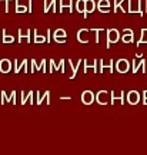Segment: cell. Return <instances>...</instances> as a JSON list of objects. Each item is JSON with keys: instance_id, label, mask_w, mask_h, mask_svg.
<instances>
[{"instance_id": "d590c367", "label": "cell", "mask_w": 147, "mask_h": 155, "mask_svg": "<svg viewBox=\"0 0 147 155\" xmlns=\"http://www.w3.org/2000/svg\"><path fill=\"white\" fill-rule=\"evenodd\" d=\"M0 33H2V30H0ZM0 43H2V38H0Z\"/></svg>"}, {"instance_id": "4fadbf2b", "label": "cell", "mask_w": 147, "mask_h": 155, "mask_svg": "<svg viewBox=\"0 0 147 155\" xmlns=\"http://www.w3.org/2000/svg\"><path fill=\"white\" fill-rule=\"evenodd\" d=\"M13 62H14V65H16V68H14V72H16V73L20 72V69H24V72H29V71H27V61H26V59H24V61H23L20 65H19L17 59H14Z\"/></svg>"}, {"instance_id": "8fae6325", "label": "cell", "mask_w": 147, "mask_h": 155, "mask_svg": "<svg viewBox=\"0 0 147 155\" xmlns=\"http://www.w3.org/2000/svg\"><path fill=\"white\" fill-rule=\"evenodd\" d=\"M76 10L79 13H83L84 19H87V13H86V0H77L76 2Z\"/></svg>"}, {"instance_id": "277c9868", "label": "cell", "mask_w": 147, "mask_h": 155, "mask_svg": "<svg viewBox=\"0 0 147 155\" xmlns=\"http://www.w3.org/2000/svg\"><path fill=\"white\" fill-rule=\"evenodd\" d=\"M94 99H96V95L93 94L92 91H84L82 94V102L84 105H92Z\"/></svg>"}, {"instance_id": "ba28073f", "label": "cell", "mask_w": 147, "mask_h": 155, "mask_svg": "<svg viewBox=\"0 0 147 155\" xmlns=\"http://www.w3.org/2000/svg\"><path fill=\"white\" fill-rule=\"evenodd\" d=\"M30 32L32 30H19V43H30Z\"/></svg>"}, {"instance_id": "3957f363", "label": "cell", "mask_w": 147, "mask_h": 155, "mask_svg": "<svg viewBox=\"0 0 147 155\" xmlns=\"http://www.w3.org/2000/svg\"><path fill=\"white\" fill-rule=\"evenodd\" d=\"M96 101H97L100 105H107L110 102V94L107 91H100V92L96 95Z\"/></svg>"}, {"instance_id": "9c48e42d", "label": "cell", "mask_w": 147, "mask_h": 155, "mask_svg": "<svg viewBox=\"0 0 147 155\" xmlns=\"http://www.w3.org/2000/svg\"><path fill=\"white\" fill-rule=\"evenodd\" d=\"M11 69V62L9 59H2L0 61V72L2 73H9Z\"/></svg>"}, {"instance_id": "484cf974", "label": "cell", "mask_w": 147, "mask_h": 155, "mask_svg": "<svg viewBox=\"0 0 147 155\" xmlns=\"http://www.w3.org/2000/svg\"><path fill=\"white\" fill-rule=\"evenodd\" d=\"M71 6H73V0H70L67 5H64V2H63V0H60V9H59V12L61 13V12H63V9H70V13H71Z\"/></svg>"}, {"instance_id": "5b68a950", "label": "cell", "mask_w": 147, "mask_h": 155, "mask_svg": "<svg viewBox=\"0 0 147 155\" xmlns=\"http://www.w3.org/2000/svg\"><path fill=\"white\" fill-rule=\"evenodd\" d=\"M140 98H142V96H140V92H137V91H130V92L127 94V102H129L130 105H137Z\"/></svg>"}, {"instance_id": "2e32d148", "label": "cell", "mask_w": 147, "mask_h": 155, "mask_svg": "<svg viewBox=\"0 0 147 155\" xmlns=\"http://www.w3.org/2000/svg\"><path fill=\"white\" fill-rule=\"evenodd\" d=\"M139 68L142 69V72H143V73H146V61H142V62H140V65H137L136 61L133 62V69H131V71H133V73H137Z\"/></svg>"}, {"instance_id": "e0dca14e", "label": "cell", "mask_w": 147, "mask_h": 155, "mask_svg": "<svg viewBox=\"0 0 147 155\" xmlns=\"http://www.w3.org/2000/svg\"><path fill=\"white\" fill-rule=\"evenodd\" d=\"M55 6H56V0H52V2H49V3H47V0H44V13L56 12Z\"/></svg>"}, {"instance_id": "7402d4cb", "label": "cell", "mask_w": 147, "mask_h": 155, "mask_svg": "<svg viewBox=\"0 0 147 155\" xmlns=\"http://www.w3.org/2000/svg\"><path fill=\"white\" fill-rule=\"evenodd\" d=\"M2 35H3V40H2V43H13V42H14V36L7 35L6 33V30H2Z\"/></svg>"}, {"instance_id": "f546056e", "label": "cell", "mask_w": 147, "mask_h": 155, "mask_svg": "<svg viewBox=\"0 0 147 155\" xmlns=\"http://www.w3.org/2000/svg\"><path fill=\"white\" fill-rule=\"evenodd\" d=\"M57 43H66V38H55Z\"/></svg>"}, {"instance_id": "7a4b0ae2", "label": "cell", "mask_w": 147, "mask_h": 155, "mask_svg": "<svg viewBox=\"0 0 147 155\" xmlns=\"http://www.w3.org/2000/svg\"><path fill=\"white\" fill-rule=\"evenodd\" d=\"M116 69L119 73H127L130 71V62L127 59H119L116 63Z\"/></svg>"}, {"instance_id": "8992f818", "label": "cell", "mask_w": 147, "mask_h": 155, "mask_svg": "<svg viewBox=\"0 0 147 155\" xmlns=\"http://www.w3.org/2000/svg\"><path fill=\"white\" fill-rule=\"evenodd\" d=\"M92 30H89V29H80L77 32V40L80 43H89V33Z\"/></svg>"}, {"instance_id": "ac0fdd59", "label": "cell", "mask_w": 147, "mask_h": 155, "mask_svg": "<svg viewBox=\"0 0 147 155\" xmlns=\"http://www.w3.org/2000/svg\"><path fill=\"white\" fill-rule=\"evenodd\" d=\"M126 0H114V9H113V12L114 13H117L119 10L124 12V13H127V9H123V3H124Z\"/></svg>"}, {"instance_id": "44dd1931", "label": "cell", "mask_w": 147, "mask_h": 155, "mask_svg": "<svg viewBox=\"0 0 147 155\" xmlns=\"http://www.w3.org/2000/svg\"><path fill=\"white\" fill-rule=\"evenodd\" d=\"M36 96H37V105H40V104H42V102H43L44 99L49 101V98H50V92L47 91V92H46L44 95H40V92H39V91H36Z\"/></svg>"}, {"instance_id": "ffe728a7", "label": "cell", "mask_w": 147, "mask_h": 155, "mask_svg": "<svg viewBox=\"0 0 147 155\" xmlns=\"http://www.w3.org/2000/svg\"><path fill=\"white\" fill-rule=\"evenodd\" d=\"M96 10V2L94 0H86V13H93Z\"/></svg>"}, {"instance_id": "d4e9b609", "label": "cell", "mask_w": 147, "mask_h": 155, "mask_svg": "<svg viewBox=\"0 0 147 155\" xmlns=\"http://www.w3.org/2000/svg\"><path fill=\"white\" fill-rule=\"evenodd\" d=\"M32 98H33V92H29L26 96H24V92H23V95H22V104H23V105H24V104H27V102L33 104Z\"/></svg>"}, {"instance_id": "83f0119b", "label": "cell", "mask_w": 147, "mask_h": 155, "mask_svg": "<svg viewBox=\"0 0 147 155\" xmlns=\"http://www.w3.org/2000/svg\"><path fill=\"white\" fill-rule=\"evenodd\" d=\"M2 2L6 3V7H5L6 13H9V12L11 10V5H13V3H16V0H2Z\"/></svg>"}, {"instance_id": "4316f807", "label": "cell", "mask_w": 147, "mask_h": 155, "mask_svg": "<svg viewBox=\"0 0 147 155\" xmlns=\"http://www.w3.org/2000/svg\"><path fill=\"white\" fill-rule=\"evenodd\" d=\"M16 13H29V7L27 6H20L19 2L16 3Z\"/></svg>"}, {"instance_id": "cb8c5ba5", "label": "cell", "mask_w": 147, "mask_h": 155, "mask_svg": "<svg viewBox=\"0 0 147 155\" xmlns=\"http://www.w3.org/2000/svg\"><path fill=\"white\" fill-rule=\"evenodd\" d=\"M143 43H147V29H143L142 30V38L137 40V46H140V45H143Z\"/></svg>"}, {"instance_id": "d6a6232c", "label": "cell", "mask_w": 147, "mask_h": 155, "mask_svg": "<svg viewBox=\"0 0 147 155\" xmlns=\"http://www.w3.org/2000/svg\"><path fill=\"white\" fill-rule=\"evenodd\" d=\"M143 96H144V98H147V91H144V92H143Z\"/></svg>"}, {"instance_id": "7c38bea8", "label": "cell", "mask_w": 147, "mask_h": 155, "mask_svg": "<svg viewBox=\"0 0 147 155\" xmlns=\"http://www.w3.org/2000/svg\"><path fill=\"white\" fill-rule=\"evenodd\" d=\"M99 10L102 13H109L110 12V2L109 0H99Z\"/></svg>"}, {"instance_id": "9a60e30c", "label": "cell", "mask_w": 147, "mask_h": 155, "mask_svg": "<svg viewBox=\"0 0 147 155\" xmlns=\"http://www.w3.org/2000/svg\"><path fill=\"white\" fill-rule=\"evenodd\" d=\"M46 42H47V36L40 35L39 30H34V43H46Z\"/></svg>"}, {"instance_id": "603a6c76", "label": "cell", "mask_w": 147, "mask_h": 155, "mask_svg": "<svg viewBox=\"0 0 147 155\" xmlns=\"http://www.w3.org/2000/svg\"><path fill=\"white\" fill-rule=\"evenodd\" d=\"M69 62H70L71 71H73V72H71V75H70V79H74V78H76V73H77V69H79V66H82V59L77 62V66H73V62H71V59Z\"/></svg>"}, {"instance_id": "d6986e66", "label": "cell", "mask_w": 147, "mask_h": 155, "mask_svg": "<svg viewBox=\"0 0 147 155\" xmlns=\"http://www.w3.org/2000/svg\"><path fill=\"white\" fill-rule=\"evenodd\" d=\"M100 65H102V66H100V71H99V72H104V69H109L110 73L114 72V69H113V61H110L107 65H104V61H100Z\"/></svg>"}, {"instance_id": "1f68e13d", "label": "cell", "mask_w": 147, "mask_h": 155, "mask_svg": "<svg viewBox=\"0 0 147 155\" xmlns=\"http://www.w3.org/2000/svg\"><path fill=\"white\" fill-rule=\"evenodd\" d=\"M61 101H70V96H60Z\"/></svg>"}, {"instance_id": "8d00e7d4", "label": "cell", "mask_w": 147, "mask_h": 155, "mask_svg": "<svg viewBox=\"0 0 147 155\" xmlns=\"http://www.w3.org/2000/svg\"><path fill=\"white\" fill-rule=\"evenodd\" d=\"M0 2H2V0H0Z\"/></svg>"}, {"instance_id": "6da1fadb", "label": "cell", "mask_w": 147, "mask_h": 155, "mask_svg": "<svg viewBox=\"0 0 147 155\" xmlns=\"http://www.w3.org/2000/svg\"><path fill=\"white\" fill-rule=\"evenodd\" d=\"M120 39V32L117 29H109L107 30V48H110L113 43H117Z\"/></svg>"}, {"instance_id": "e575fe53", "label": "cell", "mask_w": 147, "mask_h": 155, "mask_svg": "<svg viewBox=\"0 0 147 155\" xmlns=\"http://www.w3.org/2000/svg\"><path fill=\"white\" fill-rule=\"evenodd\" d=\"M144 3H146V13H147V0H146V2H144Z\"/></svg>"}, {"instance_id": "52a82bcc", "label": "cell", "mask_w": 147, "mask_h": 155, "mask_svg": "<svg viewBox=\"0 0 147 155\" xmlns=\"http://www.w3.org/2000/svg\"><path fill=\"white\" fill-rule=\"evenodd\" d=\"M133 38H134V35H133V30L131 29H124L123 30V36H121V40H123V43H131L133 42Z\"/></svg>"}, {"instance_id": "30bf717a", "label": "cell", "mask_w": 147, "mask_h": 155, "mask_svg": "<svg viewBox=\"0 0 147 155\" xmlns=\"http://www.w3.org/2000/svg\"><path fill=\"white\" fill-rule=\"evenodd\" d=\"M116 101H120L121 104H124V92L121 91L119 95H116V92H110V104H116Z\"/></svg>"}, {"instance_id": "f1b7e54d", "label": "cell", "mask_w": 147, "mask_h": 155, "mask_svg": "<svg viewBox=\"0 0 147 155\" xmlns=\"http://www.w3.org/2000/svg\"><path fill=\"white\" fill-rule=\"evenodd\" d=\"M53 38H66V30L64 29H57L53 35Z\"/></svg>"}, {"instance_id": "836d02e7", "label": "cell", "mask_w": 147, "mask_h": 155, "mask_svg": "<svg viewBox=\"0 0 147 155\" xmlns=\"http://www.w3.org/2000/svg\"><path fill=\"white\" fill-rule=\"evenodd\" d=\"M143 104H144V105H147V98H144V101H143Z\"/></svg>"}, {"instance_id": "4dcf8cb0", "label": "cell", "mask_w": 147, "mask_h": 155, "mask_svg": "<svg viewBox=\"0 0 147 155\" xmlns=\"http://www.w3.org/2000/svg\"><path fill=\"white\" fill-rule=\"evenodd\" d=\"M60 71L64 73V59H61V61H60Z\"/></svg>"}, {"instance_id": "5bb4252c", "label": "cell", "mask_w": 147, "mask_h": 155, "mask_svg": "<svg viewBox=\"0 0 147 155\" xmlns=\"http://www.w3.org/2000/svg\"><path fill=\"white\" fill-rule=\"evenodd\" d=\"M2 98H3L2 104H5V102H13V104H14V102H16V92L13 91L10 96H6V92L5 91H2Z\"/></svg>"}]
</instances>
